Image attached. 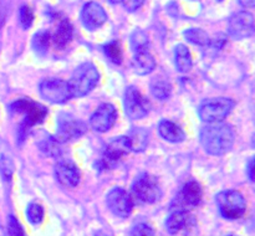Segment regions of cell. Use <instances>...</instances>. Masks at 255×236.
<instances>
[{
  "label": "cell",
  "instance_id": "obj_29",
  "mask_svg": "<svg viewBox=\"0 0 255 236\" xmlns=\"http://www.w3.org/2000/svg\"><path fill=\"white\" fill-rule=\"evenodd\" d=\"M131 45L136 52L148 49V37L146 32L139 29L136 30L131 36Z\"/></svg>",
  "mask_w": 255,
  "mask_h": 236
},
{
  "label": "cell",
  "instance_id": "obj_28",
  "mask_svg": "<svg viewBox=\"0 0 255 236\" xmlns=\"http://www.w3.org/2000/svg\"><path fill=\"white\" fill-rule=\"evenodd\" d=\"M105 50V54L106 56L111 60L114 64L120 65L122 62V49H121V45L120 42L117 41H111L104 47Z\"/></svg>",
  "mask_w": 255,
  "mask_h": 236
},
{
  "label": "cell",
  "instance_id": "obj_26",
  "mask_svg": "<svg viewBox=\"0 0 255 236\" xmlns=\"http://www.w3.org/2000/svg\"><path fill=\"white\" fill-rule=\"evenodd\" d=\"M26 216L27 220L34 225L41 223L44 220V208H42L41 204L36 203V201L30 203L26 208Z\"/></svg>",
  "mask_w": 255,
  "mask_h": 236
},
{
  "label": "cell",
  "instance_id": "obj_21",
  "mask_svg": "<svg viewBox=\"0 0 255 236\" xmlns=\"http://www.w3.org/2000/svg\"><path fill=\"white\" fill-rule=\"evenodd\" d=\"M128 142L129 151L142 152L148 146V132L141 127H134L129 131L128 136H126Z\"/></svg>",
  "mask_w": 255,
  "mask_h": 236
},
{
  "label": "cell",
  "instance_id": "obj_32",
  "mask_svg": "<svg viewBox=\"0 0 255 236\" xmlns=\"http://www.w3.org/2000/svg\"><path fill=\"white\" fill-rule=\"evenodd\" d=\"M129 236H154V230L149 224L138 223L132 228Z\"/></svg>",
  "mask_w": 255,
  "mask_h": 236
},
{
  "label": "cell",
  "instance_id": "obj_40",
  "mask_svg": "<svg viewBox=\"0 0 255 236\" xmlns=\"http://www.w3.org/2000/svg\"><path fill=\"white\" fill-rule=\"evenodd\" d=\"M218 1H223V0H218Z\"/></svg>",
  "mask_w": 255,
  "mask_h": 236
},
{
  "label": "cell",
  "instance_id": "obj_23",
  "mask_svg": "<svg viewBox=\"0 0 255 236\" xmlns=\"http://www.w3.org/2000/svg\"><path fill=\"white\" fill-rule=\"evenodd\" d=\"M151 92L156 98L163 101V99H167L169 96H171L172 86L166 77L158 76L156 77V79H152Z\"/></svg>",
  "mask_w": 255,
  "mask_h": 236
},
{
  "label": "cell",
  "instance_id": "obj_18",
  "mask_svg": "<svg viewBox=\"0 0 255 236\" xmlns=\"http://www.w3.org/2000/svg\"><path fill=\"white\" fill-rule=\"evenodd\" d=\"M193 221L192 215L184 209H177L166 220V228L169 234H178L189 228Z\"/></svg>",
  "mask_w": 255,
  "mask_h": 236
},
{
  "label": "cell",
  "instance_id": "obj_6",
  "mask_svg": "<svg viewBox=\"0 0 255 236\" xmlns=\"http://www.w3.org/2000/svg\"><path fill=\"white\" fill-rule=\"evenodd\" d=\"M11 111L25 117L24 126L31 127L44 122L47 116V109L42 104L30 98H20L11 104Z\"/></svg>",
  "mask_w": 255,
  "mask_h": 236
},
{
  "label": "cell",
  "instance_id": "obj_9",
  "mask_svg": "<svg viewBox=\"0 0 255 236\" xmlns=\"http://www.w3.org/2000/svg\"><path fill=\"white\" fill-rule=\"evenodd\" d=\"M106 204L112 214L120 218H127L131 215L133 209V201L125 189L114 188L106 195Z\"/></svg>",
  "mask_w": 255,
  "mask_h": 236
},
{
  "label": "cell",
  "instance_id": "obj_11",
  "mask_svg": "<svg viewBox=\"0 0 255 236\" xmlns=\"http://www.w3.org/2000/svg\"><path fill=\"white\" fill-rule=\"evenodd\" d=\"M228 31L233 39L243 40L254 34V17L248 11L234 14L228 21Z\"/></svg>",
  "mask_w": 255,
  "mask_h": 236
},
{
  "label": "cell",
  "instance_id": "obj_15",
  "mask_svg": "<svg viewBox=\"0 0 255 236\" xmlns=\"http://www.w3.org/2000/svg\"><path fill=\"white\" fill-rule=\"evenodd\" d=\"M55 175L57 181L66 188H75L79 185L81 179V173L77 165L69 160H61L55 165Z\"/></svg>",
  "mask_w": 255,
  "mask_h": 236
},
{
  "label": "cell",
  "instance_id": "obj_30",
  "mask_svg": "<svg viewBox=\"0 0 255 236\" xmlns=\"http://www.w3.org/2000/svg\"><path fill=\"white\" fill-rule=\"evenodd\" d=\"M7 233H9V236H26L21 224L12 215H10L7 219Z\"/></svg>",
  "mask_w": 255,
  "mask_h": 236
},
{
  "label": "cell",
  "instance_id": "obj_24",
  "mask_svg": "<svg viewBox=\"0 0 255 236\" xmlns=\"http://www.w3.org/2000/svg\"><path fill=\"white\" fill-rule=\"evenodd\" d=\"M183 35L186 40H188L192 44L198 45V46H209V42H211L209 35L204 30L198 29V27H191V29L186 30Z\"/></svg>",
  "mask_w": 255,
  "mask_h": 236
},
{
  "label": "cell",
  "instance_id": "obj_13",
  "mask_svg": "<svg viewBox=\"0 0 255 236\" xmlns=\"http://www.w3.org/2000/svg\"><path fill=\"white\" fill-rule=\"evenodd\" d=\"M129 152L128 142H127L126 137H119V138H115L114 141H111L109 143V146L106 147V151H105L104 157H102V166L104 169L111 168L114 166L117 161H120L122 159V157L126 156Z\"/></svg>",
  "mask_w": 255,
  "mask_h": 236
},
{
  "label": "cell",
  "instance_id": "obj_33",
  "mask_svg": "<svg viewBox=\"0 0 255 236\" xmlns=\"http://www.w3.org/2000/svg\"><path fill=\"white\" fill-rule=\"evenodd\" d=\"M0 170H1L2 176L7 180H10L12 175V164L6 157H1L0 158Z\"/></svg>",
  "mask_w": 255,
  "mask_h": 236
},
{
  "label": "cell",
  "instance_id": "obj_14",
  "mask_svg": "<svg viewBox=\"0 0 255 236\" xmlns=\"http://www.w3.org/2000/svg\"><path fill=\"white\" fill-rule=\"evenodd\" d=\"M81 20L85 27L89 30H96L107 21V14L99 2L90 1L82 9Z\"/></svg>",
  "mask_w": 255,
  "mask_h": 236
},
{
  "label": "cell",
  "instance_id": "obj_22",
  "mask_svg": "<svg viewBox=\"0 0 255 236\" xmlns=\"http://www.w3.org/2000/svg\"><path fill=\"white\" fill-rule=\"evenodd\" d=\"M174 62L179 72H188L192 69V55L186 45H177L174 50Z\"/></svg>",
  "mask_w": 255,
  "mask_h": 236
},
{
  "label": "cell",
  "instance_id": "obj_36",
  "mask_svg": "<svg viewBox=\"0 0 255 236\" xmlns=\"http://www.w3.org/2000/svg\"><path fill=\"white\" fill-rule=\"evenodd\" d=\"M5 19H6V9H5L4 5L0 2V27L4 25Z\"/></svg>",
  "mask_w": 255,
  "mask_h": 236
},
{
  "label": "cell",
  "instance_id": "obj_2",
  "mask_svg": "<svg viewBox=\"0 0 255 236\" xmlns=\"http://www.w3.org/2000/svg\"><path fill=\"white\" fill-rule=\"evenodd\" d=\"M100 81V74L96 66L92 64H82L75 70L69 82L72 97H82L92 91Z\"/></svg>",
  "mask_w": 255,
  "mask_h": 236
},
{
  "label": "cell",
  "instance_id": "obj_41",
  "mask_svg": "<svg viewBox=\"0 0 255 236\" xmlns=\"http://www.w3.org/2000/svg\"><path fill=\"white\" fill-rule=\"evenodd\" d=\"M228 236H236V235H228Z\"/></svg>",
  "mask_w": 255,
  "mask_h": 236
},
{
  "label": "cell",
  "instance_id": "obj_19",
  "mask_svg": "<svg viewBox=\"0 0 255 236\" xmlns=\"http://www.w3.org/2000/svg\"><path fill=\"white\" fill-rule=\"evenodd\" d=\"M132 66H133L136 74L148 75L156 67V61H154L153 56L147 50H143V51L136 52V55L132 59Z\"/></svg>",
  "mask_w": 255,
  "mask_h": 236
},
{
  "label": "cell",
  "instance_id": "obj_17",
  "mask_svg": "<svg viewBox=\"0 0 255 236\" xmlns=\"http://www.w3.org/2000/svg\"><path fill=\"white\" fill-rule=\"evenodd\" d=\"M202 196H203L202 186L196 180H191L182 188L181 193L177 198V204L179 205V208H184V206L194 208L201 204Z\"/></svg>",
  "mask_w": 255,
  "mask_h": 236
},
{
  "label": "cell",
  "instance_id": "obj_25",
  "mask_svg": "<svg viewBox=\"0 0 255 236\" xmlns=\"http://www.w3.org/2000/svg\"><path fill=\"white\" fill-rule=\"evenodd\" d=\"M50 41H51V36H50L49 31H39L34 35L32 39V47H34L35 52L39 55H45L49 49Z\"/></svg>",
  "mask_w": 255,
  "mask_h": 236
},
{
  "label": "cell",
  "instance_id": "obj_31",
  "mask_svg": "<svg viewBox=\"0 0 255 236\" xmlns=\"http://www.w3.org/2000/svg\"><path fill=\"white\" fill-rule=\"evenodd\" d=\"M19 17L22 27H24V29H29L32 25V21H34V12H32L31 7L27 6V5H22V6L20 7Z\"/></svg>",
  "mask_w": 255,
  "mask_h": 236
},
{
  "label": "cell",
  "instance_id": "obj_38",
  "mask_svg": "<svg viewBox=\"0 0 255 236\" xmlns=\"http://www.w3.org/2000/svg\"><path fill=\"white\" fill-rule=\"evenodd\" d=\"M95 236H111V235H110V234H107L106 231L100 230V231H97L96 234H95Z\"/></svg>",
  "mask_w": 255,
  "mask_h": 236
},
{
  "label": "cell",
  "instance_id": "obj_34",
  "mask_svg": "<svg viewBox=\"0 0 255 236\" xmlns=\"http://www.w3.org/2000/svg\"><path fill=\"white\" fill-rule=\"evenodd\" d=\"M121 2L126 7V10H128V11H136L137 9H139L142 6L144 0H122Z\"/></svg>",
  "mask_w": 255,
  "mask_h": 236
},
{
  "label": "cell",
  "instance_id": "obj_27",
  "mask_svg": "<svg viewBox=\"0 0 255 236\" xmlns=\"http://www.w3.org/2000/svg\"><path fill=\"white\" fill-rule=\"evenodd\" d=\"M60 142H57L55 138H46L42 139L39 143L40 149L44 152L45 154L50 157H59L61 153V149H60Z\"/></svg>",
  "mask_w": 255,
  "mask_h": 236
},
{
  "label": "cell",
  "instance_id": "obj_12",
  "mask_svg": "<svg viewBox=\"0 0 255 236\" xmlns=\"http://www.w3.org/2000/svg\"><path fill=\"white\" fill-rule=\"evenodd\" d=\"M117 119V111L112 104L104 103L91 116L90 124L92 129L99 133H105L115 124Z\"/></svg>",
  "mask_w": 255,
  "mask_h": 236
},
{
  "label": "cell",
  "instance_id": "obj_20",
  "mask_svg": "<svg viewBox=\"0 0 255 236\" xmlns=\"http://www.w3.org/2000/svg\"><path fill=\"white\" fill-rule=\"evenodd\" d=\"M158 132L162 138L172 143H179L186 139V133L183 129L171 121H162L158 126Z\"/></svg>",
  "mask_w": 255,
  "mask_h": 236
},
{
  "label": "cell",
  "instance_id": "obj_10",
  "mask_svg": "<svg viewBox=\"0 0 255 236\" xmlns=\"http://www.w3.org/2000/svg\"><path fill=\"white\" fill-rule=\"evenodd\" d=\"M87 127L86 123L80 119L74 118L70 116L60 117L57 121V131H56V141L57 142H69L74 139L80 138L82 134H85Z\"/></svg>",
  "mask_w": 255,
  "mask_h": 236
},
{
  "label": "cell",
  "instance_id": "obj_39",
  "mask_svg": "<svg viewBox=\"0 0 255 236\" xmlns=\"http://www.w3.org/2000/svg\"><path fill=\"white\" fill-rule=\"evenodd\" d=\"M110 2H112V4H119V2H121L122 0H109Z\"/></svg>",
  "mask_w": 255,
  "mask_h": 236
},
{
  "label": "cell",
  "instance_id": "obj_37",
  "mask_svg": "<svg viewBox=\"0 0 255 236\" xmlns=\"http://www.w3.org/2000/svg\"><path fill=\"white\" fill-rule=\"evenodd\" d=\"M238 1L239 4L243 7H246V9H252L255 5V0H238Z\"/></svg>",
  "mask_w": 255,
  "mask_h": 236
},
{
  "label": "cell",
  "instance_id": "obj_7",
  "mask_svg": "<svg viewBox=\"0 0 255 236\" xmlns=\"http://www.w3.org/2000/svg\"><path fill=\"white\" fill-rule=\"evenodd\" d=\"M125 112L131 119H141L148 114L151 103L136 87H128L125 92Z\"/></svg>",
  "mask_w": 255,
  "mask_h": 236
},
{
  "label": "cell",
  "instance_id": "obj_4",
  "mask_svg": "<svg viewBox=\"0 0 255 236\" xmlns=\"http://www.w3.org/2000/svg\"><path fill=\"white\" fill-rule=\"evenodd\" d=\"M234 101L226 97L206 99L199 107V117L207 123H217L222 122L229 116L234 107Z\"/></svg>",
  "mask_w": 255,
  "mask_h": 236
},
{
  "label": "cell",
  "instance_id": "obj_35",
  "mask_svg": "<svg viewBox=\"0 0 255 236\" xmlns=\"http://www.w3.org/2000/svg\"><path fill=\"white\" fill-rule=\"evenodd\" d=\"M248 176L252 181L254 180V158H251L248 163Z\"/></svg>",
  "mask_w": 255,
  "mask_h": 236
},
{
  "label": "cell",
  "instance_id": "obj_16",
  "mask_svg": "<svg viewBox=\"0 0 255 236\" xmlns=\"http://www.w3.org/2000/svg\"><path fill=\"white\" fill-rule=\"evenodd\" d=\"M55 29L51 36V41L56 47H64L71 41L72 35H74V30H72V25L70 24L69 20L61 15H56L55 16Z\"/></svg>",
  "mask_w": 255,
  "mask_h": 236
},
{
  "label": "cell",
  "instance_id": "obj_8",
  "mask_svg": "<svg viewBox=\"0 0 255 236\" xmlns=\"http://www.w3.org/2000/svg\"><path fill=\"white\" fill-rule=\"evenodd\" d=\"M40 93L51 103H64L72 98L69 82L60 79H47L40 83Z\"/></svg>",
  "mask_w": 255,
  "mask_h": 236
},
{
  "label": "cell",
  "instance_id": "obj_1",
  "mask_svg": "<svg viewBox=\"0 0 255 236\" xmlns=\"http://www.w3.org/2000/svg\"><path fill=\"white\" fill-rule=\"evenodd\" d=\"M236 139L231 124L217 122L209 123L201 131V143L204 151L212 156H223L232 149Z\"/></svg>",
  "mask_w": 255,
  "mask_h": 236
},
{
  "label": "cell",
  "instance_id": "obj_5",
  "mask_svg": "<svg viewBox=\"0 0 255 236\" xmlns=\"http://www.w3.org/2000/svg\"><path fill=\"white\" fill-rule=\"evenodd\" d=\"M132 193L139 201L153 204L162 196V189L158 180L151 174H141L134 179L132 184Z\"/></svg>",
  "mask_w": 255,
  "mask_h": 236
},
{
  "label": "cell",
  "instance_id": "obj_3",
  "mask_svg": "<svg viewBox=\"0 0 255 236\" xmlns=\"http://www.w3.org/2000/svg\"><path fill=\"white\" fill-rule=\"evenodd\" d=\"M217 205L222 215L229 220L241 219L247 211V201L237 190H224L217 194Z\"/></svg>",
  "mask_w": 255,
  "mask_h": 236
}]
</instances>
